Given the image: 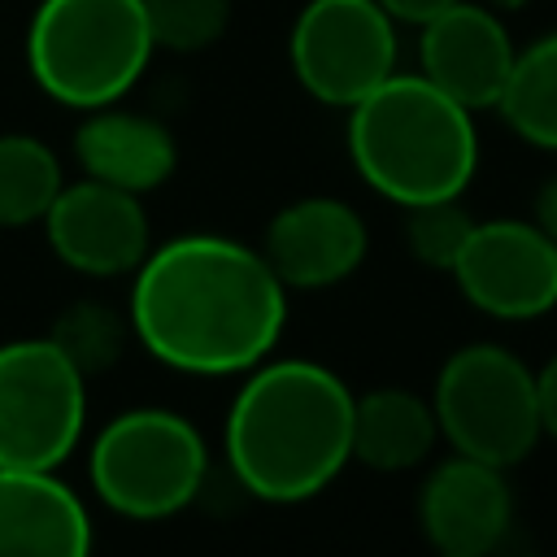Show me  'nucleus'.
<instances>
[{
    "label": "nucleus",
    "instance_id": "1",
    "mask_svg": "<svg viewBox=\"0 0 557 557\" xmlns=\"http://www.w3.org/2000/svg\"><path fill=\"white\" fill-rule=\"evenodd\" d=\"M131 331L170 370L244 374L287 326V287L261 248L231 235H174L135 270Z\"/></svg>",
    "mask_w": 557,
    "mask_h": 557
},
{
    "label": "nucleus",
    "instance_id": "2",
    "mask_svg": "<svg viewBox=\"0 0 557 557\" xmlns=\"http://www.w3.org/2000/svg\"><path fill=\"white\" fill-rule=\"evenodd\" d=\"M348 383L305 357L261 361L226 413V461L235 483L270 505H300L326 492L352 461Z\"/></svg>",
    "mask_w": 557,
    "mask_h": 557
},
{
    "label": "nucleus",
    "instance_id": "3",
    "mask_svg": "<svg viewBox=\"0 0 557 557\" xmlns=\"http://www.w3.org/2000/svg\"><path fill=\"white\" fill-rule=\"evenodd\" d=\"M348 157L361 183L400 209L453 200L474 183L479 126L431 78L396 70L348 109Z\"/></svg>",
    "mask_w": 557,
    "mask_h": 557
},
{
    "label": "nucleus",
    "instance_id": "4",
    "mask_svg": "<svg viewBox=\"0 0 557 557\" xmlns=\"http://www.w3.org/2000/svg\"><path fill=\"white\" fill-rule=\"evenodd\" d=\"M152 52L144 0H39L26 22L35 87L78 113L117 104L144 78Z\"/></svg>",
    "mask_w": 557,
    "mask_h": 557
},
{
    "label": "nucleus",
    "instance_id": "5",
    "mask_svg": "<svg viewBox=\"0 0 557 557\" xmlns=\"http://www.w3.org/2000/svg\"><path fill=\"white\" fill-rule=\"evenodd\" d=\"M87 474L96 496L135 522L183 513L209 474V448L191 418L174 409H126L91 444Z\"/></svg>",
    "mask_w": 557,
    "mask_h": 557
},
{
    "label": "nucleus",
    "instance_id": "6",
    "mask_svg": "<svg viewBox=\"0 0 557 557\" xmlns=\"http://www.w3.org/2000/svg\"><path fill=\"white\" fill-rule=\"evenodd\" d=\"M440 440L453 453L479 457L487 466H518L540 444L535 370L505 344H461L444 357L431 387Z\"/></svg>",
    "mask_w": 557,
    "mask_h": 557
},
{
    "label": "nucleus",
    "instance_id": "7",
    "mask_svg": "<svg viewBox=\"0 0 557 557\" xmlns=\"http://www.w3.org/2000/svg\"><path fill=\"white\" fill-rule=\"evenodd\" d=\"M87 426V374L48 339L0 344V466L57 470Z\"/></svg>",
    "mask_w": 557,
    "mask_h": 557
},
{
    "label": "nucleus",
    "instance_id": "8",
    "mask_svg": "<svg viewBox=\"0 0 557 557\" xmlns=\"http://www.w3.org/2000/svg\"><path fill=\"white\" fill-rule=\"evenodd\" d=\"M396 26L379 0H305L287 30V61L300 91L348 113L396 74Z\"/></svg>",
    "mask_w": 557,
    "mask_h": 557
},
{
    "label": "nucleus",
    "instance_id": "9",
    "mask_svg": "<svg viewBox=\"0 0 557 557\" xmlns=\"http://www.w3.org/2000/svg\"><path fill=\"white\" fill-rule=\"evenodd\" d=\"M448 274L457 292L496 322H535L557 309V244L531 218L474 222Z\"/></svg>",
    "mask_w": 557,
    "mask_h": 557
},
{
    "label": "nucleus",
    "instance_id": "10",
    "mask_svg": "<svg viewBox=\"0 0 557 557\" xmlns=\"http://www.w3.org/2000/svg\"><path fill=\"white\" fill-rule=\"evenodd\" d=\"M44 235L61 265L91 278L135 274L152 248L139 196L87 174L57 191L52 209L44 213Z\"/></svg>",
    "mask_w": 557,
    "mask_h": 557
},
{
    "label": "nucleus",
    "instance_id": "11",
    "mask_svg": "<svg viewBox=\"0 0 557 557\" xmlns=\"http://www.w3.org/2000/svg\"><path fill=\"white\" fill-rule=\"evenodd\" d=\"M518 44L505 17L483 0H457L418 26V74L470 113L496 109Z\"/></svg>",
    "mask_w": 557,
    "mask_h": 557
},
{
    "label": "nucleus",
    "instance_id": "12",
    "mask_svg": "<svg viewBox=\"0 0 557 557\" xmlns=\"http://www.w3.org/2000/svg\"><path fill=\"white\" fill-rule=\"evenodd\" d=\"M418 527L435 557H492L513 527V492L500 466L453 453L418 487Z\"/></svg>",
    "mask_w": 557,
    "mask_h": 557
},
{
    "label": "nucleus",
    "instance_id": "13",
    "mask_svg": "<svg viewBox=\"0 0 557 557\" xmlns=\"http://www.w3.org/2000/svg\"><path fill=\"white\" fill-rule=\"evenodd\" d=\"M265 261L283 287L318 292L352 278L370 252L366 218L339 196H300L283 205L261 239Z\"/></svg>",
    "mask_w": 557,
    "mask_h": 557
},
{
    "label": "nucleus",
    "instance_id": "14",
    "mask_svg": "<svg viewBox=\"0 0 557 557\" xmlns=\"http://www.w3.org/2000/svg\"><path fill=\"white\" fill-rule=\"evenodd\" d=\"M0 557H91L87 505L57 470L0 466Z\"/></svg>",
    "mask_w": 557,
    "mask_h": 557
},
{
    "label": "nucleus",
    "instance_id": "15",
    "mask_svg": "<svg viewBox=\"0 0 557 557\" xmlns=\"http://www.w3.org/2000/svg\"><path fill=\"white\" fill-rule=\"evenodd\" d=\"M70 148L87 178H100V183L135 191V196L157 191L178 165L174 131L152 113L117 109V104L83 113Z\"/></svg>",
    "mask_w": 557,
    "mask_h": 557
},
{
    "label": "nucleus",
    "instance_id": "16",
    "mask_svg": "<svg viewBox=\"0 0 557 557\" xmlns=\"http://www.w3.org/2000/svg\"><path fill=\"white\" fill-rule=\"evenodd\" d=\"M440 444V422L431 396L409 387H374L357 396L352 409V461L400 474L422 466Z\"/></svg>",
    "mask_w": 557,
    "mask_h": 557
},
{
    "label": "nucleus",
    "instance_id": "17",
    "mask_svg": "<svg viewBox=\"0 0 557 557\" xmlns=\"http://www.w3.org/2000/svg\"><path fill=\"white\" fill-rule=\"evenodd\" d=\"M496 113L522 144L557 152V30L518 48Z\"/></svg>",
    "mask_w": 557,
    "mask_h": 557
},
{
    "label": "nucleus",
    "instance_id": "18",
    "mask_svg": "<svg viewBox=\"0 0 557 557\" xmlns=\"http://www.w3.org/2000/svg\"><path fill=\"white\" fill-rule=\"evenodd\" d=\"M61 187H65L61 157L44 139L22 131L0 135V226L44 222Z\"/></svg>",
    "mask_w": 557,
    "mask_h": 557
},
{
    "label": "nucleus",
    "instance_id": "19",
    "mask_svg": "<svg viewBox=\"0 0 557 557\" xmlns=\"http://www.w3.org/2000/svg\"><path fill=\"white\" fill-rule=\"evenodd\" d=\"M126 335L131 331V318H122L113 305L104 300H74L61 309V318L52 322L48 339L91 379L109 366H117L122 348H126Z\"/></svg>",
    "mask_w": 557,
    "mask_h": 557
},
{
    "label": "nucleus",
    "instance_id": "20",
    "mask_svg": "<svg viewBox=\"0 0 557 557\" xmlns=\"http://www.w3.org/2000/svg\"><path fill=\"white\" fill-rule=\"evenodd\" d=\"M144 13H148L157 52L191 57L213 48L226 35L235 4L231 0H144Z\"/></svg>",
    "mask_w": 557,
    "mask_h": 557
},
{
    "label": "nucleus",
    "instance_id": "21",
    "mask_svg": "<svg viewBox=\"0 0 557 557\" xmlns=\"http://www.w3.org/2000/svg\"><path fill=\"white\" fill-rule=\"evenodd\" d=\"M470 231H474V218L466 213L461 196L405 209V244H409V252H413L422 265H431V270H444V274H448V270L457 265V257H461Z\"/></svg>",
    "mask_w": 557,
    "mask_h": 557
},
{
    "label": "nucleus",
    "instance_id": "22",
    "mask_svg": "<svg viewBox=\"0 0 557 557\" xmlns=\"http://www.w3.org/2000/svg\"><path fill=\"white\" fill-rule=\"evenodd\" d=\"M535 405H540V431L557 440V352L535 370Z\"/></svg>",
    "mask_w": 557,
    "mask_h": 557
},
{
    "label": "nucleus",
    "instance_id": "23",
    "mask_svg": "<svg viewBox=\"0 0 557 557\" xmlns=\"http://www.w3.org/2000/svg\"><path fill=\"white\" fill-rule=\"evenodd\" d=\"M531 222L557 244V174H548L540 187H535V200H531Z\"/></svg>",
    "mask_w": 557,
    "mask_h": 557
},
{
    "label": "nucleus",
    "instance_id": "24",
    "mask_svg": "<svg viewBox=\"0 0 557 557\" xmlns=\"http://www.w3.org/2000/svg\"><path fill=\"white\" fill-rule=\"evenodd\" d=\"M400 26H422L426 17H435V13H444L448 4H457V0H379Z\"/></svg>",
    "mask_w": 557,
    "mask_h": 557
},
{
    "label": "nucleus",
    "instance_id": "25",
    "mask_svg": "<svg viewBox=\"0 0 557 557\" xmlns=\"http://www.w3.org/2000/svg\"><path fill=\"white\" fill-rule=\"evenodd\" d=\"M483 4H492L496 13H513V9H527L531 0H483Z\"/></svg>",
    "mask_w": 557,
    "mask_h": 557
}]
</instances>
